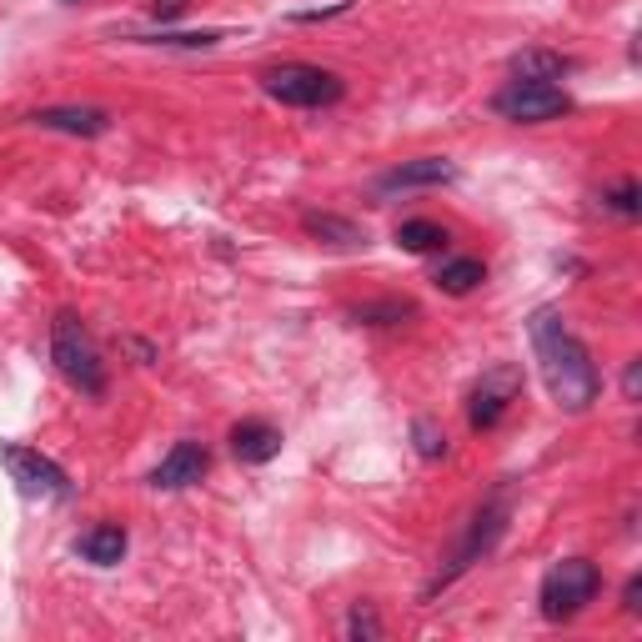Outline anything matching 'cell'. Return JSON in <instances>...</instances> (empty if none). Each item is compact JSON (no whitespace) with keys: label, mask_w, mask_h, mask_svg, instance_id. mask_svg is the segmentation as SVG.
<instances>
[{"label":"cell","mask_w":642,"mask_h":642,"mask_svg":"<svg viewBox=\"0 0 642 642\" xmlns=\"http://www.w3.org/2000/svg\"><path fill=\"white\" fill-rule=\"evenodd\" d=\"M517 392H522V367L497 362V367L477 382V392H472V402H467V422H472V432H492V427L507 417V407L517 402Z\"/></svg>","instance_id":"52a82bcc"},{"label":"cell","mask_w":642,"mask_h":642,"mask_svg":"<svg viewBox=\"0 0 642 642\" xmlns=\"http://www.w3.org/2000/svg\"><path fill=\"white\" fill-rule=\"evenodd\" d=\"M452 176H457V166H452L447 156H417V161L392 166L377 186H382V191H407V186H442V181H452Z\"/></svg>","instance_id":"8fae6325"},{"label":"cell","mask_w":642,"mask_h":642,"mask_svg":"<svg viewBox=\"0 0 642 642\" xmlns=\"http://www.w3.org/2000/svg\"><path fill=\"white\" fill-rule=\"evenodd\" d=\"M637 392H642V362H627V372H622V397L637 402Z\"/></svg>","instance_id":"cb8c5ba5"},{"label":"cell","mask_w":642,"mask_h":642,"mask_svg":"<svg viewBox=\"0 0 642 642\" xmlns=\"http://www.w3.org/2000/svg\"><path fill=\"white\" fill-rule=\"evenodd\" d=\"M492 111L517 121V126H542V121H557L572 111V96L552 81H507L497 96H492Z\"/></svg>","instance_id":"8992f818"},{"label":"cell","mask_w":642,"mask_h":642,"mask_svg":"<svg viewBox=\"0 0 642 642\" xmlns=\"http://www.w3.org/2000/svg\"><path fill=\"white\" fill-rule=\"evenodd\" d=\"M347 637H352V642H377V637H382V617L372 612V602H357V607L347 612Z\"/></svg>","instance_id":"44dd1931"},{"label":"cell","mask_w":642,"mask_h":642,"mask_svg":"<svg viewBox=\"0 0 642 642\" xmlns=\"http://www.w3.org/2000/svg\"><path fill=\"white\" fill-rule=\"evenodd\" d=\"M301 231L316 236V241H327V246H367V226H357L347 216H332V211H306Z\"/></svg>","instance_id":"5bb4252c"},{"label":"cell","mask_w":642,"mask_h":642,"mask_svg":"<svg viewBox=\"0 0 642 642\" xmlns=\"http://www.w3.org/2000/svg\"><path fill=\"white\" fill-rule=\"evenodd\" d=\"M412 442H417V457H422V462H442V457H447V432H442L432 417H417V422H412Z\"/></svg>","instance_id":"d6986e66"},{"label":"cell","mask_w":642,"mask_h":642,"mask_svg":"<svg viewBox=\"0 0 642 642\" xmlns=\"http://www.w3.org/2000/svg\"><path fill=\"white\" fill-rule=\"evenodd\" d=\"M126 547H131V537H126L121 522H96V527L81 532V542H76V552H81L86 562H96V567H116V562L126 557Z\"/></svg>","instance_id":"4fadbf2b"},{"label":"cell","mask_w":642,"mask_h":642,"mask_svg":"<svg viewBox=\"0 0 642 642\" xmlns=\"http://www.w3.org/2000/svg\"><path fill=\"white\" fill-rule=\"evenodd\" d=\"M186 11H191V0H151V16H156L161 26H166V21H181Z\"/></svg>","instance_id":"603a6c76"},{"label":"cell","mask_w":642,"mask_h":642,"mask_svg":"<svg viewBox=\"0 0 642 642\" xmlns=\"http://www.w3.org/2000/svg\"><path fill=\"white\" fill-rule=\"evenodd\" d=\"M51 362H56V372H61L76 392L106 397V362H101V352H96V342H91V332H86V321H81L76 311H61V316L51 321Z\"/></svg>","instance_id":"3957f363"},{"label":"cell","mask_w":642,"mask_h":642,"mask_svg":"<svg viewBox=\"0 0 642 642\" xmlns=\"http://www.w3.org/2000/svg\"><path fill=\"white\" fill-rule=\"evenodd\" d=\"M397 246H402V251H412V256L442 251V246H447V226H437V221H427V216L402 221V226H397Z\"/></svg>","instance_id":"e0dca14e"},{"label":"cell","mask_w":642,"mask_h":642,"mask_svg":"<svg viewBox=\"0 0 642 642\" xmlns=\"http://www.w3.org/2000/svg\"><path fill=\"white\" fill-rule=\"evenodd\" d=\"M532 347H537V362H542V382L557 402V412L567 417H582L597 392H602V377H597V362L592 352L582 347V337L567 332V321L557 306H542L532 311Z\"/></svg>","instance_id":"6da1fadb"},{"label":"cell","mask_w":642,"mask_h":642,"mask_svg":"<svg viewBox=\"0 0 642 642\" xmlns=\"http://www.w3.org/2000/svg\"><path fill=\"white\" fill-rule=\"evenodd\" d=\"M352 316L367 321V327H397L402 316H417V306H412V301H367V306H357Z\"/></svg>","instance_id":"ac0fdd59"},{"label":"cell","mask_w":642,"mask_h":642,"mask_svg":"<svg viewBox=\"0 0 642 642\" xmlns=\"http://www.w3.org/2000/svg\"><path fill=\"white\" fill-rule=\"evenodd\" d=\"M507 517H512V502H507V487H497L472 517H467V527H462V537L452 542V552L437 562V572H432V582L422 587V597H437L442 587H452L467 567H477L497 542H502V532H507Z\"/></svg>","instance_id":"7a4b0ae2"},{"label":"cell","mask_w":642,"mask_h":642,"mask_svg":"<svg viewBox=\"0 0 642 642\" xmlns=\"http://www.w3.org/2000/svg\"><path fill=\"white\" fill-rule=\"evenodd\" d=\"M602 206H607V211H617L622 221H637V216H642V186L627 176V181H617V186L602 196Z\"/></svg>","instance_id":"ffe728a7"},{"label":"cell","mask_w":642,"mask_h":642,"mask_svg":"<svg viewBox=\"0 0 642 642\" xmlns=\"http://www.w3.org/2000/svg\"><path fill=\"white\" fill-rule=\"evenodd\" d=\"M31 126L41 131H61V136H81V141H96L111 131V111L101 106H46L31 116Z\"/></svg>","instance_id":"30bf717a"},{"label":"cell","mask_w":642,"mask_h":642,"mask_svg":"<svg viewBox=\"0 0 642 642\" xmlns=\"http://www.w3.org/2000/svg\"><path fill=\"white\" fill-rule=\"evenodd\" d=\"M597 592H602L597 562H587V557H562V562L547 567L542 592H537V607H542L547 622H567V617H577Z\"/></svg>","instance_id":"5b68a950"},{"label":"cell","mask_w":642,"mask_h":642,"mask_svg":"<svg viewBox=\"0 0 642 642\" xmlns=\"http://www.w3.org/2000/svg\"><path fill=\"white\" fill-rule=\"evenodd\" d=\"M231 452L246 462V467H261V462H271L276 452H281V432L271 427V422H236L231 427Z\"/></svg>","instance_id":"7c38bea8"},{"label":"cell","mask_w":642,"mask_h":642,"mask_svg":"<svg viewBox=\"0 0 642 642\" xmlns=\"http://www.w3.org/2000/svg\"><path fill=\"white\" fill-rule=\"evenodd\" d=\"M206 467H211V452H206L201 442H176V447L161 457V467L151 472V487H156V492L196 487V482L206 477Z\"/></svg>","instance_id":"9c48e42d"},{"label":"cell","mask_w":642,"mask_h":642,"mask_svg":"<svg viewBox=\"0 0 642 642\" xmlns=\"http://www.w3.org/2000/svg\"><path fill=\"white\" fill-rule=\"evenodd\" d=\"M221 41V31H191V36H156L151 46H171V51H211Z\"/></svg>","instance_id":"7402d4cb"},{"label":"cell","mask_w":642,"mask_h":642,"mask_svg":"<svg viewBox=\"0 0 642 642\" xmlns=\"http://www.w3.org/2000/svg\"><path fill=\"white\" fill-rule=\"evenodd\" d=\"M507 66H512V81H552V86H557V81L572 71V56L537 46V51H517Z\"/></svg>","instance_id":"9a60e30c"},{"label":"cell","mask_w":642,"mask_h":642,"mask_svg":"<svg viewBox=\"0 0 642 642\" xmlns=\"http://www.w3.org/2000/svg\"><path fill=\"white\" fill-rule=\"evenodd\" d=\"M0 462L11 467V477L21 482V492H36V497H71V477L61 462L41 457L36 447H21V442H0Z\"/></svg>","instance_id":"ba28073f"},{"label":"cell","mask_w":642,"mask_h":642,"mask_svg":"<svg viewBox=\"0 0 642 642\" xmlns=\"http://www.w3.org/2000/svg\"><path fill=\"white\" fill-rule=\"evenodd\" d=\"M487 281V266L477 261V256H457V261H442V271H437V286L447 291V296H467V291H477Z\"/></svg>","instance_id":"2e32d148"},{"label":"cell","mask_w":642,"mask_h":642,"mask_svg":"<svg viewBox=\"0 0 642 642\" xmlns=\"http://www.w3.org/2000/svg\"><path fill=\"white\" fill-rule=\"evenodd\" d=\"M622 612H642V577H627V587H622Z\"/></svg>","instance_id":"d4e9b609"},{"label":"cell","mask_w":642,"mask_h":642,"mask_svg":"<svg viewBox=\"0 0 642 642\" xmlns=\"http://www.w3.org/2000/svg\"><path fill=\"white\" fill-rule=\"evenodd\" d=\"M66 6H76V0H66Z\"/></svg>","instance_id":"484cf974"},{"label":"cell","mask_w":642,"mask_h":642,"mask_svg":"<svg viewBox=\"0 0 642 642\" xmlns=\"http://www.w3.org/2000/svg\"><path fill=\"white\" fill-rule=\"evenodd\" d=\"M261 91L281 106H301V111H316V106H337L347 96V81L337 71H321V66H306V61H286V66H271L261 76Z\"/></svg>","instance_id":"277c9868"}]
</instances>
